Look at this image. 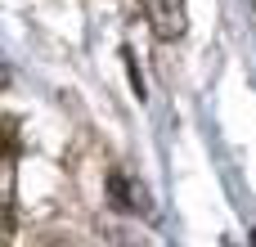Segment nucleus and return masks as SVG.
<instances>
[{
    "label": "nucleus",
    "instance_id": "nucleus-1",
    "mask_svg": "<svg viewBox=\"0 0 256 247\" xmlns=\"http://www.w3.org/2000/svg\"><path fill=\"white\" fill-rule=\"evenodd\" d=\"M140 4H144V14L162 40H176L184 32V0H140Z\"/></svg>",
    "mask_w": 256,
    "mask_h": 247
},
{
    "label": "nucleus",
    "instance_id": "nucleus-2",
    "mask_svg": "<svg viewBox=\"0 0 256 247\" xmlns=\"http://www.w3.org/2000/svg\"><path fill=\"white\" fill-rule=\"evenodd\" d=\"M108 198H112V207H122V212H130V216H148V202L140 198V189L130 184V176H112L108 180Z\"/></svg>",
    "mask_w": 256,
    "mask_h": 247
}]
</instances>
